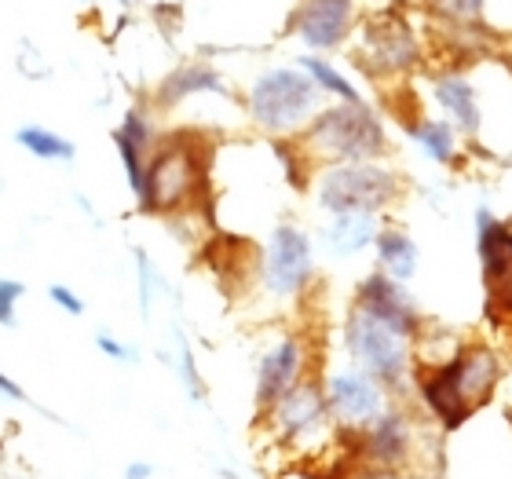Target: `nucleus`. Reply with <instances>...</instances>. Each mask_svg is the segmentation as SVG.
Returning <instances> with one entry per match:
<instances>
[{
    "label": "nucleus",
    "instance_id": "f257e3e1",
    "mask_svg": "<svg viewBox=\"0 0 512 479\" xmlns=\"http://www.w3.org/2000/svg\"><path fill=\"white\" fill-rule=\"evenodd\" d=\"M502 359L487 344H461L458 355H450L439 366L414 370V395L421 399L425 414L439 425V432H458L480 406H487L502 384Z\"/></svg>",
    "mask_w": 512,
    "mask_h": 479
},
{
    "label": "nucleus",
    "instance_id": "f03ea898",
    "mask_svg": "<svg viewBox=\"0 0 512 479\" xmlns=\"http://www.w3.org/2000/svg\"><path fill=\"white\" fill-rule=\"evenodd\" d=\"M344 352L355 370L370 373L384 392L399 399L414 384V341L417 333L403 322H392L377 311L355 304L344 315Z\"/></svg>",
    "mask_w": 512,
    "mask_h": 479
},
{
    "label": "nucleus",
    "instance_id": "7ed1b4c3",
    "mask_svg": "<svg viewBox=\"0 0 512 479\" xmlns=\"http://www.w3.org/2000/svg\"><path fill=\"white\" fill-rule=\"evenodd\" d=\"M293 147L311 169H330V165L377 161L388 150V132L370 103H337L322 107L311 125L293 139Z\"/></svg>",
    "mask_w": 512,
    "mask_h": 479
},
{
    "label": "nucleus",
    "instance_id": "20e7f679",
    "mask_svg": "<svg viewBox=\"0 0 512 479\" xmlns=\"http://www.w3.org/2000/svg\"><path fill=\"white\" fill-rule=\"evenodd\" d=\"M209 150L198 136H169L158 139L143 169V191L136 205L150 216H176L202 202Z\"/></svg>",
    "mask_w": 512,
    "mask_h": 479
},
{
    "label": "nucleus",
    "instance_id": "39448f33",
    "mask_svg": "<svg viewBox=\"0 0 512 479\" xmlns=\"http://www.w3.org/2000/svg\"><path fill=\"white\" fill-rule=\"evenodd\" d=\"M246 110L253 125L271 139H297L311 118L322 110V92L311 77L293 66H275L256 77L246 96Z\"/></svg>",
    "mask_w": 512,
    "mask_h": 479
},
{
    "label": "nucleus",
    "instance_id": "423d86ee",
    "mask_svg": "<svg viewBox=\"0 0 512 479\" xmlns=\"http://www.w3.org/2000/svg\"><path fill=\"white\" fill-rule=\"evenodd\" d=\"M403 180L392 165L381 161H355V165H330L315 176V202L330 216L337 213H384L399 202Z\"/></svg>",
    "mask_w": 512,
    "mask_h": 479
},
{
    "label": "nucleus",
    "instance_id": "0eeeda50",
    "mask_svg": "<svg viewBox=\"0 0 512 479\" xmlns=\"http://www.w3.org/2000/svg\"><path fill=\"white\" fill-rule=\"evenodd\" d=\"M260 425L267 428V436L293 454H315L326 447L337 436V428H333L326 399H322V377L308 373L300 384H293L271 410L260 414Z\"/></svg>",
    "mask_w": 512,
    "mask_h": 479
},
{
    "label": "nucleus",
    "instance_id": "6e6552de",
    "mask_svg": "<svg viewBox=\"0 0 512 479\" xmlns=\"http://www.w3.org/2000/svg\"><path fill=\"white\" fill-rule=\"evenodd\" d=\"M355 450L359 469H381V472H414L417 454H421V421L395 399L374 425H366L359 436L348 439Z\"/></svg>",
    "mask_w": 512,
    "mask_h": 479
},
{
    "label": "nucleus",
    "instance_id": "1a4fd4ad",
    "mask_svg": "<svg viewBox=\"0 0 512 479\" xmlns=\"http://www.w3.org/2000/svg\"><path fill=\"white\" fill-rule=\"evenodd\" d=\"M322 399H326L337 436L344 439L359 436L366 425H374L377 417L395 403L370 373L355 370V366H341V370L326 373L322 377Z\"/></svg>",
    "mask_w": 512,
    "mask_h": 479
},
{
    "label": "nucleus",
    "instance_id": "9d476101",
    "mask_svg": "<svg viewBox=\"0 0 512 479\" xmlns=\"http://www.w3.org/2000/svg\"><path fill=\"white\" fill-rule=\"evenodd\" d=\"M315 278V245L297 224H278L260 256V286L267 297L293 300Z\"/></svg>",
    "mask_w": 512,
    "mask_h": 479
},
{
    "label": "nucleus",
    "instance_id": "9b49d317",
    "mask_svg": "<svg viewBox=\"0 0 512 479\" xmlns=\"http://www.w3.org/2000/svg\"><path fill=\"white\" fill-rule=\"evenodd\" d=\"M421 59V44L399 11H381L363 26L355 63L370 77H403Z\"/></svg>",
    "mask_w": 512,
    "mask_h": 479
},
{
    "label": "nucleus",
    "instance_id": "f8f14e48",
    "mask_svg": "<svg viewBox=\"0 0 512 479\" xmlns=\"http://www.w3.org/2000/svg\"><path fill=\"white\" fill-rule=\"evenodd\" d=\"M476 253L483 264V286H487V308L491 315L512 319V224L480 205L476 209Z\"/></svg>",
    "mask_w": 512,
    "mask_h": 479
},
{
    "label": "nucleus",
    "instance_id": "ddd939ff",
    "mask_svg": "<svg viewBox=\"0 0 512 479\" xmlns=\"http://www.w3.org/2000/svg\"><path fill=\"white\" fill-rule=\"evenodd\" d=\"M308 373H311L308 341H304L300 333H282V337L256 359V388H253L256 414L271 410V406H275L293 384L304 381Z\"/></svg>",
    "mask_w": 512,
    "mask_h": 479
},
{
    "label": "nucleus",
    "instance_id": "4468645a",
    "mask_svg": "<svg viewBox=\"0 0 512 479\" xmlns=\"http://www.w3.org/2000/svg\"><path fill=\"white\" fill-rule=\"evenodd\" d=\"M355 0H304L297 11V33L311 52L341 48L352 30Z\"/></svg>",
    "mask_w": 512,
    "mask_h": 479
},
{
    "label": "nucleus",
    "instance_id": "2eb2a0df",
    "mask_svg": "<svg viewBox=\"0 0 512 479\" xmlns=\"http://www.w3.org/2000/svg\"><path fill=\"white\" fill-rule=\"evenodd\" d=\"M114 139V150H118L121 158V169H125V180H128V191L132 198H139L143 191V169H147V158L150 150L158 147V128L150 121V114L143 107H132L121 118V125L110 132Z\"/></svg>",
    "mask_w": 512,
    "mask_h": 479
},
{
    "label": "nucleus",
    "instance_id": "dca6fc26",
    "mask_svg": "<svg viewBox=\"0 0 512 479\" xmlns=\"http://www.w3.org/2000/svg\"><path fill=\"white\" fill-rule=\"evenodd\" d=\"M355 304L377 311L384 319L403 322V326H410L414 333H421V326H425V315L417 308V300L406 293L403 282H395V278L381 275V271L366 275L363 282L355 286Z\"/></svg>",
    "mask_w": 512,
    "mask_h": 479
},
{
    "label": "nucleus",
    "instance_id": "f3484780",
    "mask_svg": "<svg viewBox=\"0 0 512 479\" xmlns=\"http://www.w3.org/2000/svg\"><path fill=\"white\" fill-rule=\"evenodd\" d=\"M432 96H436L439 110L447 114V125H454V132L461 136H480V99L472 81H465L461 74H436L432 77Z\"/></svg>",
    "mask_w": 512,
    "mask_h": 479
},
{
    "label": "nucleus",
    "instance_id": "a211bd4d",
    "mask_svg": "<svg viewBox=\"0 0 512 479\" xmlns=\"http://www.w3.org/2000/svg\"><path fill=\"white\" fill-rule=\"evenodd\" d=\"M381 220L374 213H337L330 216V224L322 227V242L337 260H352V256L366 253L374 245Z\"/></svg>",
    "mask_w": 512,
    "mask_h": 479
},
{
    "label": "nucleus",
    "instance_id": "6ab92c4d",
    "mask_svg": "<svg viewBox=\"0 0 512 479\" xmlns=\"http://www.w3.org/2000/svg\"><path fill=\"white\" fill-rule=\"evenodd\" d=\"M202 92H209V96H231V88L224 85V77L216 74L213 66L191 63V66H180V70L165 74V81L158 85L154 99H158V107L169 110V107H180L183 99L202 96Z\"/></svg>",
    "mask_w": 512,
    "mask_h": 479
},
{
    "label": "nucleus",
    "instance_id": "aec40b11",
    "mask_svg": "<svg viewBox=\"0 0 512 479\" xmlns=\"http://www.w3.org/2000/svg\"><path fill=\"white\" fill-rule=\"evenodd\" d=\"M374 253H377V271L395 282H410L417 275V264H421V253H417V242L406 235L403 227H381L374 238Z\"/></svg>",
    "mask_w": 512,
    "mask_h": 479
},
{
    "label": "nucleus",
    "instance_id": "412c9836",
    "mask_svg": "<svg viewBox=\"0 0 512 479\" xmlns=\"http://www.w3.org/2000/svg\"><path fill=\"white\" fill-rule=\"evenodd\" d=\"M406 136L425 150L436 165H458V132L447 121L436 118H410L406 121Z\"/></svg>",
    "mask_w": 512,
    "mask_h": 479
},
{
    "label": "nucleus",
    "instance_id": "4be33fe9",
    "mask_svg": "<svg viewBox=\"0 0 512 479\" xmlns=\"http://www.w3.org/2000/svg\"><path fill=\"white\" fill-rule=\"evenodd\" d=\"M15 143H19L22 150H30L33 158H41V161H63V165H70V161L77 158L74 143L44 125H22L19 132H15Z\"/></svg>",
    "mask_w": 512,
    "mask_h": 479
},
{
    "label": "nucleus",
    "instance_id": "5701e85b",
    "mask_svg": "<svg viewBox=\"0 0 512 479\" xmlns=\"http://www.w3.org/2000/svg\"><path fill=\"white\" fill-rule=\"evenodd\" d=\"M300 70L311 77V85L319 88L322 96H333V99H341V103H363L359 88H355L352 81L337 70V66H330L326 59H319V55H300Z\"/></svg>",
    "mask_w": 512,
    "mask_h": 479
},
{
    "label": "nucleus",
    "instance_id": "b1692460",
    "mask_svg": "<svg viewBox=\"0 0 512 479\" xmlns=\"http://www.w3.org/2000/svg\"><path fill=\"white\" fill-rule=\"evenodd\" d=\"M176 337V355H172V370H176V377H180L183 384V392H187V399L191 403H205V381H202V370H198V359H194V348L191 341L183 337V330L172 333Z\"/></svg>",
    "mask_w": 512,
    "mask_h": 479
},
{
    "label": "nucleus",
    "instance_id": "393cba45",
    "mask_svg": "<svg viewBox=\"0 0 512 479\" xmlns=\"http://www.w3.org/2000/svg\"><path fill=\"white\" fill-rule=\"evenodd\" d=\"M439 19H447L450 26L461 30H476L487 22V0H428Z\"/></svg>",
    "mask_w": 512,
    "mask_h": 479
},
{
    "label": "nucleus",
    "instance_id": "a878e982",
    "mask_svg": "<svg viewBox=\"0 0 512 479\" xmlns=\"http://www.w3.org/2000/svg\"><path fill=\"white\" fill-rule=\"evenodd\" d=\"M132 260H136L139 315H143V319H150V304H154V293H158V289H165V282H161L158 267H154V260H150L143 249H132Z\"/></svg>",
    "mask_w": 512,
    "mask_h": 479
},
{
    "label": "nucleus",
    "instance_id": "bb28decb",
    "mask_svg": "<svg viewBox=\"0 0 512 479\" xmlns=\"http://www.w3.org/2000/svg\"><path fill=\"white\" fill-rule=\"evenodd\" d=\"M26 297V282L19 278H0V326L11 330L19 322V300Z\"/></svg>",
    "mask_w": 512,
    "mask_h": 479
},
{
    "label": "nucleus",
    "instance_id": "cd10ccee",
    "mask_svg": "<svg viewBox=\"0 0 512 479\" xmlns=\"http://www.w3.org/2000/svg\"><path fill=\"white\" fill-rule=\"evenodd\" d=\"M96 348H99V355H107L110 362H136V348L121 344L118 337L107 330H96Z\"/></svg>",
    "mask_w": 512,
    "mask_h": 479
},
{
    "label": "nucleus",
    "instance_id": "c85d7f7f",
    "mask_svg": "<svg viewBox=\"0 0 512 479\" xmlns=\"http://www.w3.org/2000/svg\"><path fill=\"white\" fill-rule=\"evenodd\" d=\"M48 297H52V304L59 311H66V315H74V319H81L85 315V300L77 297L74 289L63 286V282H55V286H48Z\"/></svg>",
    "mask_w": 512,
    "mask_h": 479
},
{
    "label": "nucleus",
    "instance_id": "c756f323",
    "mask_svg": "<svg viewBox=\"0 0 512 479\" xmlns=\"http://www.w3.org/2000/svg\"><path fill=\"white\" fill-rule=\"evenodd\" d=\"M0 399H8V403H30V395L22 392V384L11 381L4 370H0Z\"/></svg>",
    "mask_w": 512,
    "mask_h": 479
},
{
    "label": "nucleus",
    "instance_id": "7c9ffc66",
    "mask_svg": "<svg viewBox=\"0 0 512 479\" xmlns=\"http://www.w3.org/2000/svg\"><path fill=\"white\" fill-rule=\"evenodd\" d=\"M125 479H154V465L150 461H128Z\"/></svg>",
    "mask_w": 512,
    "mask_h": 479
},
{
    "label": "nucleus",
    "instance_id": "2f4dec72",
    "mask_svg": "<svg viewBox=\"0 0 512 479\" xmlns=\"http://www.w3.org/2000/svg\"><path fill=\"white\" fill-rule=\"evenodd\" d=\"M352 479H406V472H381V469H355Z\"/></svg>",
    "mask_w": 512,
    "mask_h": 479
},
{
    "label": "nucleus",
    "instance_id": "473e14b6",
    "mask_svg": "<svg viewBox=\"0 0 512 479\" xmlns=\"http://www.w3.org/2000/svg\"><path fill=\"white\" fill-rule=\"evenodd\" d=\"M406 479H447V472L439 469H414V472H406Z\"/></svg>",
    "mask_w": 512,
    "mask_h": 479
},
{
    "label": "nucleus",
    "instance_id": "72a5a7b5",
    "mask_svg": "<svg viewBox=\"0 0 512 479\" xmlns=\"http://www.w3.org/2000/svg\"><path fill=\"white\" fill-rule=\"evenodd\" d=\"M85 4H92V0H85Z\"/></svg>",
    "mask_w": 512,
    "mask_h": 479
}]
</instances>
